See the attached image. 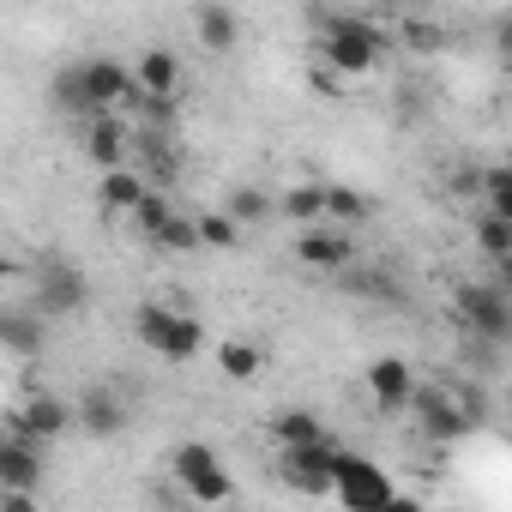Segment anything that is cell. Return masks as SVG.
Listing matches in <instances>:
<instances>
[{
	"instance_id": "6da1fadb",
	"label": "cell",
	"mask_w": 512,
	"mask_h": 512,
	"mask_svg": "<svg viewBox=\"0 0 512 512\" xmlns=\"http://www.w3.org/2000/svg\"><path fill=\"white\" fill-rule=\"evenodd\" d=\"M386 49H392V37H386L374 19H350V13H338V19H326V31H320V55H326L338 73H350V79L374 73Z\"/></svg>"
},
{
	"instance_id": "7a4b0ae2",
	"label": "cell",
	"mask_w": 512,
	"mask_h": 512,
	"mask_svg": "<svg viewBox=\"0 0 512 512\" xmlns=\"http://www.w3.org/2000/svg\"><path fill=\"white\" fill-rule=\"evenodd\" d=\"M410 410H416V428H422L434 446H452V440H464V434L482 422V404L464 398L458 386H416Z\"/></svg>"
},
{
	"instance_id": "3957f363",
	"label": "cell",
	"mask_w": 512,
	"mask_h": 512,
	"mask_svg": "<svg viewBox=\"0 0 512 512\" xmlns=\"http://www.w3.org/2000/svg\"><path fill=\"white\" fill-rule=\"evenodd\" d=\"M338 440L320 434V440H302V446H278V476L296 488V494H332L338 482Z\"/></svg>"
},
{
	"instance_id": "277c9868",
	"label": "cell",
	"mask_w": 512,
	"mask_h": 512,
	"mask_svg": "<svg viewBox=\"0 0 512 512\" xmlns=\"http://www.w3.org/2000/svg\"><path fill=\"white\" fill-rule=\"evenodd\" d=\"M332 494H338V506H350V512H380V506L398 500L392 476H386L380 464H368L362 452H338V482H332Z\"/></svg>"
},
{
	"instance_id": "5b68a950",
	"label": "cell",
	"mask_w": 512,
	"mask_h": 512,
	"mask_svg": "<svg viewBox=\"0 0 512 512\" xmlns=\"http://www.w3.org/2000/svg\"><path fill=\"white\" fill-rule=\"evenodd\" d=\"M458 320L476 332V338H488V344H506L512 338V290L494 278V284H464L458 290Z\"/></svg>"
},
{
	"instance_id": "8992f818",
	"label": "cell",
	"mask_w": 512,
	"mask_h": 512,
	"mask_svg": "<svg viewBox=\"0 0 512 512\" xmlns=\"http://www.w3.org/2000/svg\"><path fill=\"white\" fill-rule=\"evenodd\" d=\"M73 422H79V404H67V398H55V392H31L25 404L7 410V428H13V434H31V440H43V446H55Z\"/></svg>"
},
{
	"instance_id": "52a82bcc",
	"label": "cell",
	"mask_w": 512,
	"mask_h": 512,
	"mask_svg": "<svg viewBox=\"0 0 512 512\" xmlns=\"http://www.w3.org/2000/svg\"><path fill=\"white\" fill-rule=\"evenodd\" d=\"M79 79H85L91 115H103V109H127L133 97H145V91H139V73H133V67H121V61H109V55L79 61Z\"/></svg>"
},
{
	"instance_id": "ba28073f",
	"label": "cell",
	"mask_w": 512,
	"mask_h": 512,
	"mask_svg": "<svg viewBox=\"0 0 512 512\" xmlns=\"http://www.w3.org/2000/svg\"><path fill=\"white\" fill-rule=\"evenodd\" d=\"M43 452H49L43 440L7 428V440H0V494H31L43 482Z\"/></svg>"
},
{
	"instance_id": "9c48e42d",
	"label": "cell",
	"mask_w": 512,
	"mask_h": 512,
	"mask_svg": "<svg viewBox=\"0 0 512 512\" xmlns=\"http://www.w3.org/2000/svg\"><path fill=\"white\" fill-rule=\"evenodd\" d=\"M296 260H302L308 272H344V266L356 260L350 229H344V223H314V229H302V235H296Z\"/></svg>"
},
{
	"instance_id": "30bf717a",
	"label": "cell",
	"mask_w": 512,
	"mask_h": 512,
	"mask_svg": "<svg viewBox=\"0 0 512 512\" xmlns=\"http://www.w3.org/2000/svg\"><path fill=\"white\" fill-rule=\"evenodd\" d=\"M85 272L79 266H67V260H55V266H43V278H37V308L49 314V320H73L79 308H85Z\"/></svg>"
},
{
	"instance_id": "8fae6325",
	"label": "cell",
	"mask_w": 512,
	"mask_h": 512,
	"mask_svg": "<svg viewBox=\"0 0 512 512\" xmlns=\"http://www.w3.org/2000/svg\"><path fill=\"white\" fill-rule=\"evenodd\" d=\"M368 398H374L386 416L410 410V398H416V368H410L404 356H374V362H368Z\"/></svg>"
},
{
	"instance_id": "7c38bea8",
	"label": "cell",
	"mask_w": 512,
	"mask_h": 512,
	"mask_svg": "<svg viewBox=\"0 0 512 512\" xmlns=\"http://www.w3.org/2000/svg\"><path fill=\"white\" fill-rule=\"evenodd\" d=\"M193 37H199V49L229 55L241 43V13L229 7V0H199V7H193Z\"/></svg>"
},
{
	"instance_id": "4fadbf2b",
	"label": "cell",
	"mask_w": 512,
	"mask_h": 512,
	"mask_svg": "<svg viewBox=\"0 0 512 512\" xmlns=\"http://www.w3.org/2000/svg\"><path fill=\"white\" fill-rule=\"evenodd\" d=\"M145 193H151V175H145V169H127V163H121V169H103L97 205H103V217H121V223H127V217L139 211V199H145Z\"/></svg>"
},
{
	"instance_id": "5bb4252c",
	"label": "cell",
	"mask_w": 512,
	"mask_h": 512,
	"mask_svg": "<svg viewBox=\"0 0 512 512\" xmlns=\"http://www.w3.org/2000/svg\"><path fill=\"white\" fill-rule=\"evenodd\" d=\"M85 157L97 169H121V157H127V121L115 109H103V115L85 121Z\"/></svg>"
},
{
	"instance_id": "9a60e30c",
	"label": "cell",
	"mask_w": 512,
	"mask_h": 512,
	"mask_svg": "<svg viewBox=\"0 0 512 512\" xmlns=\"http://www.w3.org/2000/svg\"><path fill=\"white\" fill-rule=\"evenodd\" d=\"M133 73H139L145 103H169V97L181 91V61H175L169 49H145V55L133 61Z\"/></svg>"
},
{
	"instance_id": "2e32d148",
	"label": "cell",
	"mask_w": 512,
	"mask_h": 512,
	"mask_svg": "<svg viewBox=\"0 0 512 512\" xmlns=\"http://www.w3.org/2000/svg\"><path fill=\"white\" fill-rule=\"evenodd\" d=\"M79 428L97 434V440H115V434L127 428V404H121L109 386H91V392L79 398Z\"/></svg>"
},
{
	"instance_id": "e0dca14e",
	"label": "cell",
	"mask_w": 512,
	"mask_h": 512,
	"mask_svg": "<svg viewBox=\"0 0 512 512\" xmlns=\"http://www.w3.org/2000/svg\"><path fill=\"white\" fill-rule=\"evenodd\" d=\"M266 434H272L278 446H302V440H320V434H326V422H320L314 410H302V404H284V410H272Z\"/></svg>"
},
{
	"instance_id": "ac0fdd59",
	"label": "cell",
	"mask_w": 512,
	"mask_h": 512,
	"mask_svg": "<svg viewBox=\"0 0 512 512\" xmlns=\"http://www.w3.org/2000/svg\"><path fill=\"white\" fill-rule=\"evenodd\" d=\"M199 350H205V320H199V314H193V308H181V314H175V326H169V338H163V350H157V356H163V362H193V356H199Z\"/></svg>"
},
{
	"instance_id": "d6986e66",
	"label": "cell",
	"mask_w": 512,
	"mask_h": 512,
	"mask_svg": "<svg viewBox=\"0 0 512 512\" xmlns=\"http://www.w3.org/2000/svg\"><path fill=\"white\" fill-rule=\"evenodd\" d=\"M0 338H7L13 356H37L43 338H49V314H43V308H37V314H7V320H0Z\"/></svg>"
},
{
	"instance_id": "ffe728a7",
	"label": "cell",
	"mask_w": 512,
	"mask_h": 512,
	"mask_svg": "<svg viewBox=\"0 0 512 512\" xmlns=\"http://www.w3.org/2000/svg\"><path fill=\"white\" fill-rule=\"evenodd\" d=\"M217 368H223V380L247 386V380H260L266 356H260V344H241V338H229V344H217Z\"/></svg>"
},
{
	"instance_id": "44dd1931",
	"label": "cell",
	"mask_w": 512,
	"mask_h": 512,
	"mask_svg": "<svg viewBox=\"0 0 512 512\" xmlns=\"http://www.w3.org/2000/svg\"><path fill=\"white\" fill-rule=\"evenodd\" d=\"M278 211H284L290 223L314 229V223H326V187H320V181H302V187H290V193L278 199Z\"/></svg>"
},
{
	"instance_id": "7402d4cb",
	"label": "cell",
	"mask_w": 512,
	"mask_h": 512,
	"mask_svg": "<svg viewBox=\"0 0 512 512\" xmlns=\"http://www.w3.org/2000/svg\"><path fill=\"white\" fill-rule=\"evenodd\" d=\"M175 314H181V308H169V302H139V308H133V338H139L145 350H163Z\"/></svg>"
},
{
	"instance_id": "603a6c76",
	"label": "cell",
	"mask_w": 512,
	"mask_h": 512,
	"mask_svg": "<svg viewBox=\"0 0 512 512\" xmlns=\"http://www.w3.org/2000/svg\"><path fill=\"white\" fill-rule=\"evenodd\" d=\"M470 241H476L482 260H506V253H512V223H506L500 211H482V217L470 223Z\"/></svg>"
},
{
	"instance_id": "cb8c5ba5",
	"label": "cell",
	"mask_w": 512,
	"mask_h": 512,
	"mask_svg": "<svg viewBox=\"0 0 512 512\" xmlns=\"http://www.w3.org/2000/svg\"><path fill=\"white\" fill-rule=\"evenodd\" d=\"M374 217V205H368V193H356V187H326V223H344V229H356V223H368Z\"/></svg>"
},
{
	"instance_id": "d4e9b609",
	"label": "cell",
	"mask_w": 512,
	"mask_h": 512,
	"mask_svg": "<svg viewBox=\"0 0 512 512\" xmlns=\"http://www.w3.org/2000/svg\"><path fill=\"white\" fill-rule=\"evenodd\" d=\"M181 488H187V500H199V506H223V500L235 494V482L223 476V464H211V470H193V476H181Z\"/></svg>"
},
{
	"instance_id": "484cf974",
	"label": "cell",
	"mask_w": 512,
	"mask_h": 512,
	"mask_svg": "<svg viewBox=\"0 0 512 512\" xmlns=\"http://www.w3.org/2000/svg\"><path fill=\"white\" fill-rule=\"evenodd\" d=\"M241 229H247V223H241L229 205H223V211H199V241H205V247H241Z\"/></svg>"
},
{
	"instance_id": "4316f807",
	"label": "cell",
	"mask_w": 512,
	"mask_h": 512,
	"mask_svg": "<svg viewBox=\"0 0 512 512\" xmlns=\"http://www.w3.org/2000/svg\"><path fill=\"white\" fill-rule=\"evenodd\" d=\"M151 241H157L163 253H193V247H205V241H199V217H181V211H175Z\"/></svg>"
},
{
	"instance_id": "83f0119b",
	"label": "cell",
	"mask_w": 512,
	"mask_h": 512,
	"mask_svg": "<svg viewBox=\"0 0 512 512\" xmlns=\"http://www.w3.org/2000/svg\"><path fill=\"white\" fill-rule=\"evenodd\" d=\"M482 199H488V211H500L512 223V163H488L482 169Z\"/></svg>"
},
{
	"instance_id": "f1b7e54d",
	"label": "cell",
	"mask_w": 512,
	"mask_h": 512,
	"mask_svg": "<svg viewBox=\"0 0 512 512\" xmlns=\"http://www.w3.org/2000/svg\"><path fill=\"white\" fill-rule=\"evenodd\" d=\"M169 217H175V205H169V199H163V187H151V193H145V199H139V211H133V217H127V223H133V229H139V235H157V229H163V223H169Z\"/></svg>"
},
{
	"instance_id": "f546056e",
	"label": "cell",
	"mask_w": 512,
	"mask_h": 512,
	"mask_svg": "<svg viewBox=\"0 0 512 512\" xmlns=\"http://www.w3.org/2000/svg\"><path fill=\"white\" fill-rule=\"evenodd\" d=\"M169 464H175V476H193V470H211V464H223V458H217V446H205V440H181Z\"/></svg>"
},
{
	"instance_id": "4dcf8cb0",
	"label": "cell",
	"mask_w": 512,
	"mask_h": 512,
	"mask_svg": "<svg viewBox=\"0 0 512 512\" xmlns=\"http://www.w3.org/2000/svg\"><path fill=\"white\" fill-rule=\"evenodd\" d=\"M229 211H235L241 223H266V217H272V199H266L260 187H235V193H229Z\"/></svg>"
},
{
	"instance_id": "1f68e13d",
	"label": "cell",
	"mask_w": 512,
	"mask_h": 512,
	"mask_svg": "<svg viewBox=\"0 0 512 512\" xmlns=\"http://www.w3.org/2000/svg\"><path fill=\"white\" fill-rule=\"evenodd\" d=\"M410 43H416V49H440V31H434V25H410Z\"/></svg>"
},
{
	"instance_id": "d6a6232c",
	"label": "cell",
	"mask_w": 512,
	"mask_h": 512,
	"mask_svg": "<svg viewBox=\"0 0 512 512\" xmlns=\"http://www.w3.org/2000/svg\"><path fill=\"white\" fill-rule=\"evenodd\" d=\"M494 49H500V55L512 61V19H500V31H494Z\"/></svg>"
},
{
	"instance_id": "836d02e7",
	"label": "cell",
	"mask_w": 512,
	"mask_h": 512,
	"mask_svg": "<svg viewBox=\"0 0 512 512\" xmlns=\"http://www.w3.org/2000/svg\"><path fill=\"white\" fill-rule=\"evenodd\" d=\"M494 272H500V284L512 290V253H506V260H494Z\"/></svg>"
},
{
	"instance_id": "e575fe53",
	"label": "cell",
	"mask_w": 512,
	"mask_h": 512,
	"mask_svg": "<svg viewBox=\"0 0 512 512\" xmlns=\"http://www.w3.org/2000/svg\"><path fill=\"white\" fill-rule=\"evenodd\" d=\"M398 7H434V0H398Z\"/></svg>"
},
{
	"instance_id": "d590c367",
	"label": "cell",
	"mask_w": 512,
	"mask_h": 512,
	"mask_svg": "<svg viewBox=\"0 0 512 512\" xmlns=\"http://www.w3.org/2000/svg\"><path fill=\"white\" fill-rule=\"evenodd\" d=\"M506 410H512V386H506Z\"/></svg>"
}]
</instances>
